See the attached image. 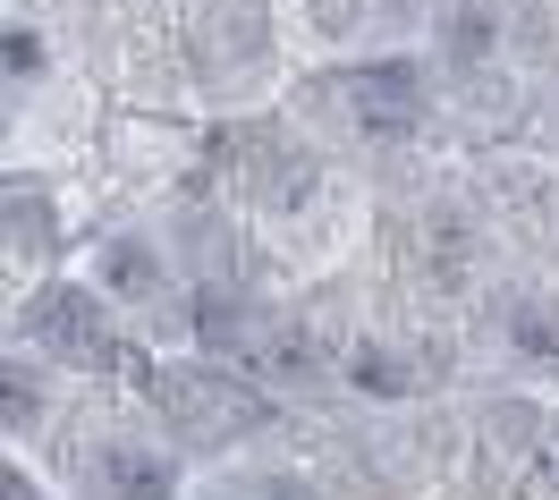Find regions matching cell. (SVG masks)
I'll use <instances>...</instances> for the list:
<instances>
[{
    "instance_id": "obj_14",
    "label": "cell",
    "mask_w": 559,
    "mask_h": 500,
    "mask_svg": "<svg viewBox=\"0 0 559 500\" xmlns=\"http://www.w3.org/2000/svg\"><path fill=\"white\" fill-rule=\"evenodd\" d=\"M43 69V51H35V35H26V26H9V76H17V85H26V76Z\"/></svg>"
},
{
    "instance_id": "obj_8",
    "label": "cell",
    "mask_w": 559,
    "mask_h": 500,
    "mask_svg": "<svg viewBox=\"0 0 559 500\" xmlns=\"http://www.w3.org/2000/svg\"><path fill=\"white\" fill-rule=\"evenodd\" d=\"M500 331H509V348H525V357H559V306L534 297V288L500 297Z\"/></svg>"
},
{
    "instance_id": "obj_4",
    "label": "cell",
    "mask_w": 559,
    "mask_h": 500,
    "mask_svg": "<svg viewBox=\"0 0 559 500\" xmlns=\"http://www.w3.org/2000/svg\"><path fill=\"white\" fill-rule=\"evenodd\" d=\"M94 500H178V459L153 441H110L94 459Z\"/></svg>"
},
{
    "instance_id": "obj_12",
    "label": "cell",
    "mask_w": 559,
    "mask_h": 500,
    "mask_svg": "<svg viewBox=\"0 0 559 500\" xmlns=\"http://www.w3.org/2000/svg\"><path fill=\"white\" fill-rule=\"evenodd\" d=\"M263 365H272L280 382H314V348H306V331H272V340H263Z\"/></svg>"
},
{
    "instance_id": "obj_3",
    "label": "cell",
    "mask_w": 559,
    "mask_h": 500,
    "mask_svg": "<svg viewBox=\"0 0 559 500\" xmlns=\"http://www.w3.org/2000/svg\"><path fill=\"white\" fill-rule=\"evenodd\" d=\"M348 110H356V128L365 136H416L424 128V76L407 69V60H365V69H348Z\"/></svg>"
},
{
    "instance_id": "obj_9",
    "label": "cell",
    "mask_w": 559,
    "mask_h": 500,
    "mask_svg": "<svg viewBox=\"0 0 559 500\" xmlns=\"http://www.w3.org/2000/svg\"><path fill=\"white\" fill-rule=\"evenodd\" d=\"M187 331H195L204 348H238V340H246V306H238V288H229V281H204L195 297H187Z\"/></svg>"
},
{
    "instance_id": "obj_7",
    "label": "cell",
    "mask_w": 559,
    "mask_h": 500,
    "mask_svg": "<svg viewBox=\"0 0 559 500\" xmlns=\"http://www.w3.org/2000/svg\"><path fill=\"white\" fill-rule=\"evenodd\" d=\"M491 43H500V17H491L484 0H450V9H441V60H450L457 76L491 69Z\"/></svg>"
},
{
    "instance_id": "obj_6",
    "label": "cell",
    "mask_w": 559,
    "mask_h": 500,
    "mask_svg": "<svg viewBox=\"0 0 559 500\" xmlns=\"http://www.w3.org/2000/svg\"><path fill=\"white\" fill-rule=\"evenodd\" d=\"M491 441H500L509 459H534V475H551V484H559V416H551V407L500 398V407H491Z\"/></svg>"
},
{
    "instance_id": "obj_2",
    "label": "cell",
    "mask_w": 559,
    "mask_h": 500,
    "mask_svg": "<svg viewBox=\"0 0 559 500\" xmlns=\"http://www.w3.org/2000/svg\"><path fill=\"white\" fill-rule=\"evenodd\" d=\"M26 340L51 348V357H76V365H119V340L103 322V288H43L26 306Z\"/></svg>"
},
{
    "instance_id": "obj_11",
    "label": "cell",
    "mask_w": 559,
    "mask_h": 500,
    "mask_svg": "<svg viewBox=\"0 0 559 500\" xmlns=\"http://www.w3.org/2000/svg\"><path fill=\"white\" fill-rule=\"evenodd\" d=\"M348 382H356L365 398H407V391H416V373L390 357V348H373V340H365V348L348 357Z\"/></svg>"
},
{
    "instance_id": "obj_1",
    "label": "cell",
    "mask_w": 559,
    "mask_h": 500,
    "mask_svg": "<svg viewBox=\"0 0 559 500\" xmlns=\"http://www.w3.org/2000/svg\"><path fill=\"white\" fill-rule=\"evenodd\" d=\"M162 407H170V425H178V450H238L246 432L272 416L246 382L212 373V365H178V373H162Z\"/></svg>"
},
{
    "instance_id": "obj_10",
    "label": "cell",
    "mask_w": 559,
    "mask_h": 500,
    "mask_svg": "<svg viewBox=\"0 0 559 500\" xmlns=\"http://www.w3.org/2000/svg\"><path fill=\"white\" fill-rule=\"evenodd\" d=\"M9 238H17V254H26V263L60 247V229H51V204H43L35 187H9Z\"/></svg>"
},
{
    "instance_id": "obj_5",
    "label": "cell",
    "mask_w": 559,
    "mask_h": 500,
    "mask_svg": "<svg viewBox=\"0 0 559 500\" xmlns=\"http://www.w3.org/2000/svg\"><path fill=\"white\" fill-rule=\"evenodd\" d=\"M162 281H170V263H162V247L153 238H103V254H94V288H103L110 306H153L162 297Z\"/></svg>"
},
{
    "instance_id": "obj_15",
    "label": "cell",
    "mask_w": 559,
    "mask_h": 500,
    "mask_svg": "<svg viewBox=\"0 0 559 500\" xmlns=\"http://www.w3.org/2000/svg\"><path fill=\"white\" fill-rule=\"evenodd\" d=\"M9 500H35V484H26V475H9Z\"/></svg>"
},
{
    "instance_id": "obj_13",
    "label": "cell",
    "mask_w": 559,
    "mask_h": 500,
    "mask_svg": "<svg viewBox=\"0 0 559 500\" xmlns=\"http://www.w3.org/2000/svg\"><path fill=\"white\" fill-rule=\"evenodd\" d=\"M246 500H314V492H306V475H280V466H272V475L246 484Z\"/></svg>"
}]
</instances>
